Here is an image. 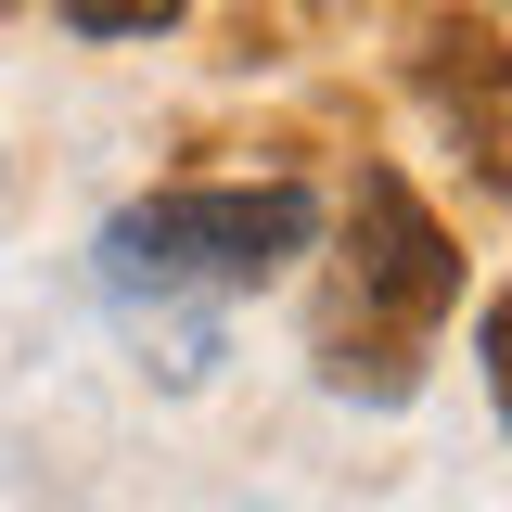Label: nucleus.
<instances>
[{
    "label": "nucleus",
    "mask_w": 512,
    "mask_h": 512,
    "mask_svg": "<svg viewBox=\"0 0 512 512\" xmlns=\"http://www.w3.org/2000/svg\"><path fill=\"white\" fill-rule=\"evenodd\" d=\"M320 244V192L308 180H218V192H154L103 231V282H154V295H256Z\"/></svg>",
    "instance_id": "f257e3e1"
},
{
    "label": "nucleus",
    "mask_w": 512,
    "mask_h": 512,
    "mask_svg": "<svg viewBox=\"0 0 512 512\" xmlns=\"http://www.w3.org/2000/svg\"><path fill=\"white\" fill-rule=\"evenodd\" d=\"M346 295L372 320V359H397V372L461 295V256H448V231L423 218V192L397 167H359V192H346Z\"/></svg>",
    "instance_id": "f03ea898"
},
{
    "label": "nucleus",
    "mask_w": 512,
    "mask_h": 512,
    "mask_svg": "<svg viewBox=\"0 0 512 512\" xmlns=\"http://www.w3.org/2000/svg\"><path fill=\"white\" fill-rule=\"evenodd\" d=\"M410 90L436 103V128L461 141V167L487 192H512V26L436 0V13L410 26Z\"/></svg>",
    "instance_id": "7ed1b4c3"
},
{
    "label": "nucleus",
    "mask_w": 512,
    "mask_h": 512,
    "mask_svg": "<svg viewBox=\"0 0 512 512\" xmlns=\"http://www.w3.org/2000/svg\"><path fill=\"white\" fill-rule=\"evenodd\" d=\"M64 26L77 39H154V26H180V0H64Z\"/></svg>",
    "instance_id": "20e7f679"
},
{
    "label": "nucleus",
    "mask_w": 512,
    "mask_h": 512,
    "mask_svg": "<svg viewBox=\"0 0 512 512\" xmlns=\"http://www.w3.org/2000/svg\"><path fill=\"white\" fill-rule=\"evenodd\" d=\"M474 346H487V384H500V423H512V295L487 308V333H474Z\"/></svg>",
    "instance_id": "39448f33"
}]
</instances>
